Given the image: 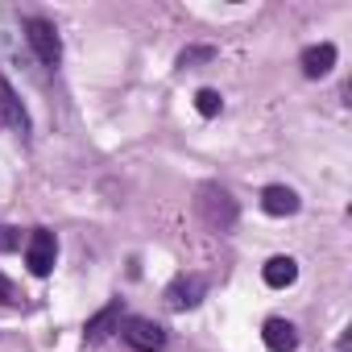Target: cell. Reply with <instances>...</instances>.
<instances>
[{
  "instance_id": "6da1fadb",
  "label": "cell",
  "mask_w": 352,
  "mask_h": 352,
  "mask_svg": "<svg viewBox=\"0 0 352 352\" xmlns=\"http://www.w3.org/2000/svg\"><path fill=\"white\" fill-rule=\"evenodd\" d=\"M195 212H199V220L212 228V232H228L232 224H236V199L220 187V183H204L199 187V195H195Z\"/></svg>"
},
{
  "instance_id": "7a4b0ae2",
  "label": "cell",
  "mask_w": 352,
  "mask_h": 352,
  "mask_svg": "<svg viewBox=\"0 0 352 352\" xmlns=\"http://www.w3.org/2000/svg\"><path fill=\"white\" fill-rule=\"evenodd\" d=\"M21 30H25V42H30V50H34V58H38L46 71H54V67L63 63V38H58L54 21H46V17H25Z\"/></svg>"
},
{
  "instance_id": "3957f363",
  "label": "cell",
  "mask_w": 352,
  "mask_h": 352,
  "mask_svg": "<svg viewBox=\"0 0 352 352\" xmlns=\"http://www.w3.org/2000/svg\"><path fill=\"white\" fill-rule=\"evenodd\" d=\"M116 331H120V340L133 352H162L166 348V327L153 323V319H145V315H124Z\"/></svg>"
},
{
  "instance_id": "277c9868",
  "label": "cell",
  "mask_w": 352,
  "mask_h": 352,
  "mask_svg": "<svg viewBox=\"0 0 352 352\" xmlns=\"http://www.w3.org/2000/svg\"><path fill=\"white\" fill-rule=\"evenodd\" d=\"M54 261H58V236L50 228H34L30 241H25V265H30V274L34 278H50Z\"/></svg>"
},
{
  "instance_id": "5b68a950",
  "label": "cell",
  "mask_w": 352,
  "mask_h": 352,
  "mask_svg": "<svg viewBox=\"0 0 352 352\" xmlns=\"http://www.w3.org/2000/svg\"><path fill=\"white\" fill-rule=\"evenodd\" d=\"M208 298V278L204 274H179L166 286V307L170 311H195Z\"/></svg>"
},
{
  "instance_id": "8992f818",
  "label": "cell",
  "mask_w": 352,
  "mask_h": 352,
  "mask_svg": "<svg viewBox=\"0 0 352 352\" xmlns=\"http://www.w3.org/2000/svg\"><path fill=\"white\" fill-rule=\"evenodd\" d=\"M120 319H124V307H120V298H112L108 307H100V311L87 319V327H83V344L96 348L100 340H108V336L120 327Z\"/></svg>"
},
{
  "instance_id": "52a82bcc",
  "label": "cell",
  "mask_w": 352,
  "mask_h": 352,
  "mask_svg": "<svg viewBox=\"0 0 352 352\" xmlns=\"http://www.w3.org/2000/svg\"><path fill=\"white\" fill-rule=\"evenodd\" d=\"M261 344H265L270 352H294V348H298V327H294L290 319L274 315V319L261 323Z\"/></svg>"
},
{
  "instance_id": "ba28073f",
  "label": "cell",
  "mask_w": 352,
  "mask_h": 352,
  "mask_svg": "<svg viewBox=\"0 0 352 352\" xmlns=\"http://www.w3.org/2000/svg\"><path fill=\"white\" fill-rule=\"evenodd\" d=\"M298 208H302V199H298V191H294V187L274 183V187H265V191H261V212H265V216L286 220V216H294Z\"/></svg>"
},
{
  "instance_id": "9c48e42d",
  "label": "cell",
  "mask_w": 352,
  "mask_h": 352,
  "mask_svg": "<svg viewBox=\"0 0 352 352\" xmlns=\"http://www.w3.org/2000/svg\"><path fill=\"white\" fill-rule=\"evenodd\" d=\"M261 282H265L270 290H286V286H294V282H298V261L286 257V253L270 257V261L261 265Z\"/></svg>"
},
{
  "instance_id": "30bf717a",
  "label": "cell",
  "mask_w": 352,
  "mask_h": 352,
  "mask_svg": "<svg viewBox=\"0 0 352 352\" xmlns=\"http://www.w3.org/2000/svg\"><path fill=\"white\" fill-rule=\"evenodd\" d=\"M0 116H5L21 137H30V112H25V104L17 100V91H13V83L0 75Z\"/></svg>"
},
{
  "instance_id": "8fae6325",
  "label": "cell",
  "mask_w": 352,
  "mask_h": 352,
  "mask_svg": "<svg viewBox=\"0 0 352 352\" xmlns=\"http://www.w3.org/2000/svg\"><path fill=\"white\" fill-rule=\"evenodd\" d=\"M298 67H302L307 79H323V75H331V67H336V46H331V42L307 46L302 58H298Z\"/></svg>"
},
{
  "instance_id": "7c38bea8",
  "label": "cell",
  "mask_w": 352,
  "mask_h": 352,
  "mask_svg": "<svg viewBox=\"0 0 352 352\" xmlns=\"http://www.w3.org/2000/svg\"><path fill=\"white\" fill-rule=\"evenodd\" d=\"M195 108H199V116H220L224 100H220L216 87H199V91H195Z\"/></svg>"
},
{
  "instance_id": "4fadbf2b",
  "label": "cell",
  "mask_w": 352,
  "mask_h": 352,
  "mask_svg": "<svg viewBox=\"0 0 352 352\" xmlns=\"http://www.w3.org/2000/svg\"><path fill=\"white\" fill-rule=\"evenodd\" d=\"M21 298H25V294L17 290V282L0 274V307H21Z\"/></svg>"
},
{
  "instance_id": "5bb4252c",
  "label": "cell",
  "mask_w": 352,
  "mask_h": 352,
  "mask_svg": "<svg viewBox=\"0 0 352 352\" xmlns=\"http://www.w3.org/2000/svg\"><path fill=\"white\" fill-rule=\"evenodd\" d=\"M208 58H216L212 46H191V50L179 54V67H195V63H208Z\"/></svg>"
},
{
  "instance_id": "9a60e30c",
  "label": "cell",
  "mask_w": 352,
  "mask_h": 352,
  "mask_svg": "<svg viewBox=\"0 0 352 352\" xmlns=\"http://www.w3.org/2000/svg\"><path fill=\"white\" fill-rule=\"evenodd\" d=\"M9 249H21V232L9 228V224H0V253H9Z\"/></svg>"
},
{
  "instance_id": "2e32d148",
  "label": "cell",
  "mask_w": 352,
  "mask_h": 352,
  "mask_svg": "<svg viewBox=\"0 0 352 352\" xmlns=\"http://www.w3.org/2000/svg\"><path fill=\"white\" fill-rule=\"evenodd\" d=\"M0 124H9V120H5V116H0Z\"/></svg>"
}]
</instances>
